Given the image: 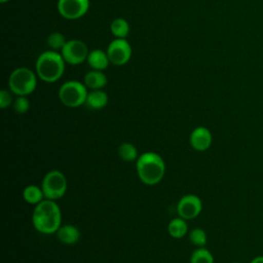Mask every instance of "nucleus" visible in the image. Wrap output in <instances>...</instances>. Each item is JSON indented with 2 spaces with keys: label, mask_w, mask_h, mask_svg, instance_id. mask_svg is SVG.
<instances>
[{
  "label": "nucleus",
  "mask_w": 263,
  "mask_h": 263,
  "mask_svg": "<svg viewBox=\"0 0 263 263\" xmlns=\"http://www.w3.org/2000/svg\"><path fill=\"white\" fill-rule=\"evenodd\" d=\"M108 79L103 71L90 70L87 72L83 78V83L85 86L90 89H103L107 85Z\"/></svg>",
  "instance_id": "4468645a"
},
{
  "label": "nucleus",
  "mask_w": 263,
  "mask_h": 263,
  "mask_svg": "<svg viewBox=\"0 0 263 263\" xmlns=\"http://www.w3.org/2000/svg\"><path fill=\"white\" fill-rule=\"evenodd\" d=\"M32 223L40 233H55L62 226V212L55 200L45 198L36 204L32 214Z\"/></svg>",
  "instance_id": "f257e3e1"
},
{
  "label": "nucleus",
  "mask_w": 263,
  "mask_h": 263,
  "mask_svg": "<svg viewBox=\"0 0 263 263\" xmlns=\"http://www.w3.org/2000/svg\"><path fill=\"white\" fill-rule=\"evenodd\" d=\"M234 263H240V262H234Z\"/></svg>",
  "instance_id": "bb28decb"
},
{
  "label": "nucleus",
  "mask_w": 263,
  "mask_h": 263,
  "mask_svg": "<svg viewBox=\"0 0 263 263\" xmlns=\"http://www.w3.org/2000/svg\"><path fill=\"white\" fill-rule=\"evenodd\" d=\"M66 62L60 51L46 50L40 53L36 60L35 72L44 82L53 83L64 74Z\"/></svg>",
  "instance_id": "7ed1b4c3"
},
{
  "label": "nucleus",
  "mask_w": 263,
  "mask_h": 263,
  "mask_svg": "<svg viewBox=\"0 0 263 263\" xmlns=\"http://www.w3.org/2000/svg\"><path fill=\"white\" fill-rule=\"evenodd\" d=\"M57 6L62 17L75 21L86 14L89 8V0H58Z\"/></svg>",
  "instance_id": "1a4fd4ad"
},
{
  "label": "nucleus",
  "mask_w": 263,
  "mask_h": 263,
  "mask_svg": "<svg viewBox=\"0 0 263 263\" xmlns=\"http://www.w3.org/2000/svg\"><path fill=\"white\" fill-rule=\"evenodd\" d=\"M86 62L88 66L91 68V70H98V71L106 70L109 64H111L109 61L107 51L99 48H96L89 51Z\"/></svg>",
  "instance_id": "ddd939ff"
},
{
  "label": "nucleus",
  "mask_w": 263,
  "mask_h": 263,
  "mask_svg": "<svg viewBox=\"0 0 263 263\" xmlns=\"http://www.w3.org/2000/svg\"><path fill=\"white\" fill-rule=\"evenodd\" d=\"M110 31L115 38L125 39L129 33V24L122 17H116L110 24Z\"/></svg>",
  "instance_id": "a211bd4d"
},
{
  "label": "nucleus",
  "mask_w": 263,
  "mask_h": 263,
  "mask_svg": "<svg viewBox=\"0 0 263 263\" xmlns=\"http://www.w3.org/2000/svg\"><path fill=\"white\" fill-rule=\"evenodd\" d=\"M23 198L29 204H38L45 199L42 188L37 185H28L23 190Z\"/></svg>",
  "instance_id": "f3484780"
},
{
  "label": "nucleus",
  "mask_w": 263,
  "mask_h": 263,
  "mask_svg": "<svg viewBox=\"0 0 263 263\" xmlns=\"http://www.w3.org/2000/svg\"><path fill=\"white\" fill-rule=\"evenodd\" d=\"M189 239L197 248H203L206 243L208 236L202 228H193L189 232Z\"/></svg>",
  "instance_id": "4be33fe9"
},
{
  "label": "nucleus",
  "mask_w": 263,
  "mask_h": 263,
  "mask_svg": "<svg viewBox=\"0 0 263 263\" xmlns=\"http://www.w3.org/2000/svg\"><path fill=\"white\" fill-rule=\"evenodd\" d=\"M13 98H12V92L7 89H1L0 90V108L5 109L12 105L13 103Z\"/></svg>",
  "instance_id": "b1692460"
},
{
  "label": "nucleus",
  "mask_w": 263,
  "mask_h": 263,
  "mask_svg": "<svg viewBox=\"0 0 263 263\" xmlns=\"http://www.w3.org/2000/svg\"><path fill=\"white\" fill-rule=\"evenodd\" d=\"M13 110L18 114H25L30 109V102L26 96H16L12 103Z\"/></svg>",
  "instance_id": "5701e85b"
},
{
  "label": "nucleus",
  "mask_w": 263,
  "mask_h": 263,
  "mask_svg": "<svg viewBox=\"0 0 263 263\" xmlns=\"http://www.w3.org/2000/svg\"><path fill=\"white\" fill-rule=\"evenodd\" d=\"M107 54L111 64L115 66L125 65L132 58V46L126 39L115 38L107 47Z\"/></svg>",
  "instance_id": "6e6552de"
},
{
  "label": "nucleus",
  "mask_w": 263,
  "mask_h": 263,
  "mask_svg": "<svg viewBox=\"0 0 263 263\" xmlns=\"http://www.w3.org/2000/svg\"><path fill=\"white\" fill-rule=\"evenodd\" d=\"M58 239L67 246H72L78 242L80 238V230L77 226L72 224L62 225L55 232Z\"/></svg>",
  "instance_id": "f8f14e48"
},
{
  "label": "nucleus",
  "mask_w": 263,
  "mask_h": 263,
  "mask_svg": "<svg viewBox=\"0 0 263 263\" xmlns=\"http://www.w3.org/2000/svg\"><path fill=\"white\" fill-rule=\"evenodd\" d=\"M118 155L123 161H126V162L137 161V159L139 157L138 150H137L136 146L128 142H124L119 145Z\"/></svg>",
  "instance_id": "6ab92c4d"
},
{
  "label": "nucleus",
  "mask_w": 263,
  "mask_h": 263,
  "mask_svg": "<svg viewBox=\"0 0 263 263\" xmlns=\"http://www.w3.org/2000/svg\"><path fill=\"white\" fill-rule=\"evenodd\" d=\"M66 64L76 66L87 60L89 50L87 45L80 39L67 40L66 44L60 51Z\"/></svg>",
  "instance_id": "0eeeda50"
},
{
  "label": "nucleus",
  "mask_w": 263,
  "mask_h": 263,
  "mask_svg": "<svg viewBox=\"0 0 263 263\" xmlns=\"http://www.w3.org/2000/svg\"><path fill=\"white\" fill-rule=\"evenodd\" d=\"M190 263H214L213 254L203 248H197L190 256Z\"/></svg>",
  "instance_id": "aec40b11"
},
{
  "label": "nucleus",
  "mask_w": 263,
  "mask_h": 263,
  "mask_svg": "<svg viewBox=\"0 0 263 263\" xmlns=\"http://www.w3.org/2000/svg\"><path fill=\"white\" fill-rule=\"evenodd\" d=\"M202 210V201L195 194H186L177 203L178 216L185 220L196 218Z\"/></svg>",
  "instance_id": "9d476101"
},
{
  "label": "nucleus",
  "mask_w": 263,
  "mask_h": 263,
  "mask_svg": "<svg viewBox=\"0 0 263 263\" xmlns=\"http://www.w3.org/2000/svg\"><path fill=\"white\" fill-rule=\"evenodd\" d=\"M37 74L30 68H15L8 77L9 90L15 96H29L37 86Z\"/></svg>",
  "instance_id": "20e7f679"
},
{
  "label": "nucleus",
  "mask_w": 263,
  "mask_h": 263,
  "mask_svg": "<svg viewBox=\"0 0 263 263\" xmlns=\"http://www.w3.org/2000/svg\"><path fill=\"white\" fill-rule=\"evenodd\" d=\"M250 263H263V256H257L253 258Z\"/></svg>",
  "instance_id": "393cba45"
},
{
  "label": "nucleus",
  "mask_w": 263,
  "mask_h": 263,
  "mask_svg": "<svg viewBox=\"0 0 263 263\" xmlns=\"http://www.w3.org/2000/svg\"><path fill=\"white\" fill-rule=\"evenodd\" d=\"M167 232L174 238L184 237L188 232V225L186 220L181 217L172 219L167 225Z\"/></svg>",
  "instance_id": "dca6fc26"
},
{
  "label": "nucleus",
  "mask_w": 263,
  "mask_h": 263,
  "mask_svg": "<svg viewBox=\"0 0 263 263\" xmlns=\"http://www.w3.org/2000/svg\"><path fill=\"white\" fill-rule=\"evenodd\" d=\"M67 40L61 32H52L46 38V43L51 50L61 51Z\"/></svg>",
  "instance_id": "412c9836"
},
{
  "label": "nucleus",
  "mask_w": 263,
  "mask_h": 263,
  "mask_svg": "<svg viewBox=\"0 0 263 263\" xmlns=\"http://www.w3.org/2000/svg\"><path fill=\"white\" fill-rule=\"evenodd\" d=\"M68 187L66 176L58 170H51L43 177L41 188L46 199L57 200L62 198Z\"/></svg>",
  "instance_id": "423d86ee"
},
{
  "label": "nucleus",
  "mask_w": 263,
  "mask_h": 263,
  "mask_svg": "<svg viewBox=\"0 0 263 263\" xmlns=\"http://www.w3.org/2000/svg\"><path fill=\"white\" fill-rule=\"evenodd\" d=\"M88 90L84 83L78 80L64 82L58 92L61 103L69 108H77L85 104Z\"/></svg>",
  "instance_id": "39448f33"
},
{
  "label": "nucleus",
  "mask_w": 263,
  "mask_h": 263,
  "mask_svg": "<svg viewBox=\"0 0 263 263\" xmlns=\"http://www.w3.org/2000/svg\"><path fill=\"white\" fill-rule=\"evenodd\" d=\"M213 142V136L209 128L205 126H197L195 127L190 136H189V143L191 147L199 152L208 150Z\"/></svg>",
  "instance_id": "9b49d317"
},
{
  "label": "nucleus",
  "mask_w": 263,
  "mask_h": 263,
  "mask_svg": "<svg viewBox=\"0 0 263 263\" xmlns=\"http://www.w3.org/2000/svg\"><path fill=\"white\" fill-rule=\"evenodd\" d=\"M8 1H10V0H0V2L2 3V4H4V3H6V2H8Z\"/></svg>",
  "instance_id": "a878e982"
},
{
  "label": "nucleus",
  "mask_w": 263,
  "mask_h": 263,
  "mask_svg": "<svg viewBox=\"0 0 263 263\" xmlns=\"http://www.w3.org/2000/svg\"><path fill=\"white\" fill-rule=\"evenodd\" d=\"M137 175L142 183L148 186L158 184L164 177L165 163L163 158L155 152H144L136 161Z\"/></svg>",
  "instance_id": "f03ea898"
},
{
  "label": "nucleus",
  "mask_w": 263,
  "mask_h": 263,
  "mask_svg": "<svg viewBox=\"0 0 263 263\" xmlns=\"http://www.w3.org/2000/svg\"><path fill=\"white\" fill-rule=\"evenodd\" d=\"M108 95L103 89H93L88 91L85 105L92 110H100L107 106L108 104Z\"/></svg>",
  "instance_id": "2eb2a0df"
}]
</instances>
